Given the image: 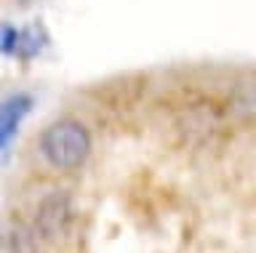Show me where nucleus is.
<instances>
[{"label":"nucleus","instance_id":"2","mask_svg":"<svg viewBox=\"0 0 256 253\" xmlns=\"http://www.w3.org/2000/svg\"><path fill=\"white\" fill-rule=\"evenodd\" d=\"M72 221V203L64 192H54L48 195L38 208V229L40 235L48 237V240H56L70 229Z\"/></svg>","mask_w":256,"mask_h":253},{"label":"nucleus","instance_id":"1","mask_svg":"<svg viewBox=\"0 0 256 253\" xmlns=\"http://www.w3.org/2000/svg\"><path fill=\"white\" fill-rule=\"evenodd\" d=\"M40 152L54 168L72 171L86 163L91 152V136L86 125L78 120H59L48 125L46 133L40 136Z\"/></svg>","mask_w":256,"mask_h":253}]
</instances>
